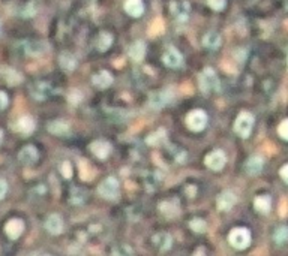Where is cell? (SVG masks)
<instances>
[{
	"label": "cell",
	"instance_id": "6da1fadb",
	"mask_svg": "<svg viewBox=\"0 0 288 256\" xmlns=\"http://www.w3.org/2000/svg\"><path fill=\"white\" fill-rule=\"evenodd\" d=\"M200 89L206 95L219 90V79H218L213 69L207 67L201 72V75H200Z\"/></svg>",
	"mask_w": 288,
	"mask_h": 256
},
{
	"label": "cell",
	"instance_id": "7a4b0ae2",
	"mask_svg": "<svg viewBox=\"0 0 288 256\" xmlns=\"http://www.w3.org/2000/svg\"><path fill=\"white\" fill-rule=\"evenodd\" d=\"M228 241L234 249L243 250L251 243V234L246 228H234L228 235Z\"/></svg>",
	"mask_w": 288,
	"mask_h": 256
},
{
	"label": "cell",
	"instance_id": "3957f363",
	"mask_svg": "<svg viewBox=\"0 0 288 256\" xmlns=\"http://www.w3.org/2000/svg\"><path fill=\"white\" fill-rule=\"evenodd\" d=\"M252 126H254V116L243 111L239 114V117L236 119V123H234V130L237 135H240L242 138H248L251 130H252Z\"/></svg>",
	"mask_w": 288,
	"mask_h": 256
},
{
	"label": "cell",
	"instance_id": "277c9868",
	"mask_svg": "<svg viewBox=\"0 0 288 256\" xmlns=\"http://www.w3.org/2000/svg\"><path fill=\"white\" fill-rule=\"evenodd\" d=\"M186 125L191 130L200 132L207 126V114L201 110H194L191 111L186 117Z\"/></svg>",
	"mask_w": 288,
	"mask_h": 256
},
{
	"label": "cell",
	"instance_id": "5b68a950",
	"mask_svg": "<svg viewBox=\"0 0 288 256\" xmlns=\"http://www.w3.org/2000/svg\"><path fill=\"white\" fill-rule=\"evenodd\" d=\"M98 192L105 199H114L119 193V182L114 177H108L99 185Z\"/></svg>",
	"mask_w": 288,
	"mask_h": 256
},
{
	"label": "cell",
	"instance_id": "8992f818",
	"mask_svg": "<svg viewBox=\"0 0 288 256\" xmlns=\"http://www.w3.org/2000/svg\"><path fill=\"white\" fill-rule=\"evenodd\" d=\"M204 162H206V165H207L210 169H213V171H221V169L225 166L227 157H225V154H224L221 150H215V151H212V153H209V154L206 156Z\"/></svg>",
	"mask_w": 288,
	"mask_h": 256
},
{
	"label": "cell",
	"instance_id": "52a82bcc",
	"mask_svg": "<svg viewBox=\"0 0 288 256\" xmlns=\"http://www.w3.org/2000/svg\"><path fill=\"white\" fill-rule=\"evenodd\" d=\"M171 98H173V95H171V92H168V90L156 92V93H152V95H150L149 104H150V107H153V108H162V107H165L167 104H170Z\"/></svg>",
	"mask_w": 288,
	"mask_h": 256
},
{
	"label": "cell",
	"instance_id": "ba28073f",
	"mask_svg": "<svg viewBox=\"0 0 288 256\" xmlns=\"http://www.w3.org/2000/svg\"><path fill=\"white\" fill-rule=\"evenodd\" d=\"M189 11H191V8L185 0H177V2L171 3V12L174 14V17L179 21H186L189 17Z\"/></svg>",
	"mask_w": 288,
	"mask_h": 256
},
{
	"label": "cell",
	"instance_id": "9c48e42d",
	"mask_svg": "<svg viewBox=\"0 0 288 256\" xmlns=\"http://www.w3.org/2000/svg\"><path fill=\"white\" fill-rule=\"evenodd\" d=\"M90 150L98 159H107L108 154L111 153V145L107 141H95L92 142Z\"/></svg>",
	"mask_w": 288,
	"mask_h": 256
},
{
	"label": "cell",
	"instance_id": "30bf717a",
	"mask_svg": "<svg viewBox=\"0 0 288 256\" xmlns=\"http://www.w3.org/2000/svg\"><path fill=\"white\" fill-rule=\"evenodd\" d=\"M162 60H164V63L168 67H179L183 63V57H182V54L176 48H168L167 53L164 54Z\"/></svg>",
	"mask_w": 288,
	"mask_h": 256
},
{
	"label": "cell",
	"instance_id": "8fae6325",
	"mask_svg": "<svg viewBox=\"0 0 288 256\" xmlns=\"http://www.w3.org/2000/svg\"><path fill=\"white\" fill-rule=\"evenodd\" d=\"M45 229L51 235H57L63 231V220L59 214H51L45 220Z\"/></svg>",
	"mask_w": 288,
	"mask_h": 256
},
{
	"label": "cell",
	"instance_id": "7c38bea8",
	"mask_svg": "<svg viewBox=\"0 0 288 256\" xmlns=\"http://www.w3.org/2000/svg\"><path fill=\"white\" fill-rule=\"evenodd\" d=\"M93 85H96L98 89H107L108 85L113 84V76L108 70H101L98 73H95L92 78Z\"/></svg>",
	"mask_w": 288,
	"mask_h": 256
},
{
	"label": "cell",
	"instance_id": "4fadbf2b",
	"mask_svg": "<svg viewBox=\"0 0 288 256\" xmlns=\"http://www.w3.org/2000/svg\"><path fill=\"white\" fill-rule=\"evenodd\" d=\"M23 229H24V223H23V220H20V219H12V220H9V222L6 223V226H5V231H6L8 237L12 238V240L18 238V237L21 235Z\"/></svg>",
	"mask_w": 288,
	"mask_h": 256
},
{
	"label": "cell",
	"instance_id": "5bb4252c",
	"mask_svg": "<svg viewBox=\"0 0 288 256\" xmlns=\"http://www.w3.org/2000/svg\"><path fill=\"white\" fill-rule=\"evenodd\" d=\"M234 204H236V195L230 191H225L218 196V207L222 211L231 210Z\"/></svg>",
	"mask_w": 288,
	"mask_h": 256
},
{
	"label": "cell",
	"instance_id": "9a60e30c",
	"mask_svg": "<svg viewBox=\"0 0 288 256\" xmlns=\"http://www.w3.org/2000/svg\"><path fill=\"white\" fill-rule=\"evenodd\" d=\"M153 244H155L156 249L165 252V250H168V249L171 247L173 238H171V235L167 234V232H158L156 235H153Z\"/></svg>",
	"mask_w": 288,
	"mask_h": 256
},
{
	"label": "cell",
	"instance_id": "2e32d148",
	"mask_svg": "<svg viewBox=\"0 0 288 256\" xmlns=\"http://www.w3.org/2000/svg\"><path fill=\"white\" fill-rule=\"evenodd\" d=\"M125 11L131 15V17H141L144 12V6H143V0H126L125 2Z\"/></svg>",
	"mask_w": 288,
	"mask_h": 256
},
{
	"label": "cell",
	"instance_id": "e0dca14e",
	"mask_svg": "<svg viewBox=\"0 0 288 256\" xmlns=\"http://www.w3.org/2000/svg\"><path fill=\"white\" fill-rule=\"evenodd\" d=\"M263 166H264V160H263V157H260V156H252V157L246 162L245 169H246V173H248V174H251V176H257V174H260V173H261Z\"/></svg>",
	"mask_w": 288,
	"mask_h": 256
},
{
	"label": "cell",
	"instance_id": "ac0fdd59",
	"mask_svg": "<svg viewBox=\"0 0 288 256\" xmlns=\"http://www.w3.org/2000/svg\"><path fill=\"white\" fill-rule=\"evenodd\" d=\"M18 159H20V162L24 163V165H32V163H35V162L38 160V151H36L35 147L27 145V147H24V148L20 151Z\"/></svg>",
	"mask_w": 288,
	"mask_h": 256
},
{
	"label": "cell",
	"instance_id": "d6986e66",
	"mask_svg": "<svg viewBox=\"0 0 288 256\" xmlns=\"http://www.w3.org/2000/svg\"><path fill=\"white\" fill-rule=\"evenodd\" d=\"M144 54H146V44L143 41H137L131 45L129 48V56L132 60L135 62H141L144 59Z\"/></svg>",
	"mask_w": 288,
	"mask_h": 256
},
{
	"label": "cell",
	"instance_id": "ffe728a7",
	"mask_svg": "<svg viewBox=\"0 0 288 256\" xmlns=\"http://www.w3.org/2000/svg\"><path fill=\"white\" fill-rule=\"evenodd\" d=\"M254 207L258 213H263V214H267L270 211V207H272V199L270 196L267 195H260L255 198L254 201Z\"/></svg>",
	"mask_w": 288,
	"mask_h": 256
},
{
	"label": "cell",
	"instance_id": "44dd1931",
	"mask_svg": "<svg viewBox=\"0 0 288 256\" xmlns=\"http://www.w3.org/2000/svg\"><path fill=\"white\" fill-rule=\"evenodd\" d=\"M53 92L51 89V85L47 84V82H38L35 84V87H33V96L36 99H45L47 96H50Z\"/></svg>",
	"mask_w": 288,
	"mask_h": 256
},
{
	"label": "cell",
	"instance_id": "7402d4cb",
	"mask_svg": "<svg viewBox=\"0 0 288 256\" xmlns=\"http://www.w3.org/2000/svg\"><path fill=\"white\" fill-rule=\"evenodd\" d=\"M203 45L207 47V48H212V50L218 48V47L221 45V35L216 33V32H213V30L209 32V33H206L204 38H203Z\"/></svg>",
	"mask_w": 288,
	"mask_h": 256
},
{
	"label": "cell",
	"instance_id": "603a6c76",
	"mask_svg": "<svg viewBox=\"0 0 288 256\" xmlns=\"http://www.w3.org/2000/svg\"><path fill=\"white\" fill-rule=\"evenodd\" d=\"M17 129H18L21 133H24V135L32 133L33 129H35V122H33V119L29 117V116L21 117V119L18 120V123H17Z\"/></svg>",
	"mask_w": 288,
	"mask_h": 256
},
{
	"label": "cell",
	"instance_id": "cb8c5ba5",
	"mask_svg": "<svg viewBox=\"0 0 288 256\" xmlns=\"http://www.w3.org/2000/svg\"><path fill=\"white\" fill-rule=\"evenodd\" d=\"M113 44V36L107 32H102L99 33L98 39H96V48H98L99 51H107Z\"/></svg>",
	"mask_w": 288,
	"mask_h": 256
},
{
	"label": "cell",
	"instance_id": "d4e9b609",
	"mask_svg": "<svg viewBox=\"0 0 288 256\" xmlns=\"http://www.w3.org/2000/svg\"><path fill=\"white\" fill-rule=\"evenodd\" d=\"M59 62H60L62 67L66 69V70H72V69L77 67V59H75L71 53H63V54L60 56Z\"/></svg>",
	"mask_w": 288,
	"mask_h": 256
},
{
	"label": "cell",
	"instance_id": "484cf974",
	"mask_svg": "<svg viewBox=\"0 0 288 256\" xmlns=\"http://www.w3.org/2000/svg\"><path fill=\"white\" fill-rule=\"evenodd\" d=\"M159 208H161V211H162L165 216H168V217H174V216L179 213V205H177L174 201H165V202H162V204L159 205Z\"/></svg>",
	"mask_w": 288,
	"mask_h": 256
},
{
	"label": "cell",
	"instance_id": "4316f807",
	"mask_svg": "<svg viewBox=\"0 0 288 256\" xmlns=\"http://www.w3.org/2000/svg\"><path fill=\"white\" fill-rule=\"evenodd\" d=\"M47 50V45L44 42H30L26 45V51L29 56H41Z\"/></svg>",
	"mask_w": 288,
	"mask_h": 256
},
{
	"label": "cell",
	"instance_id": "83f0119b",
	"mask_svg": "<svg viewBox=\"0 0 288 256\" xmlns=\"http://www.w3.org/2000/svg\"><path fill=\"white\" fill-rule=\"evenodd\" d=\"M48 130L56 135H63V133H68L69 128L65 122H53L51 125H48Z\"/></svg>",
	"mask_w": 288,
	"mask_h": 256
},
{
	"label": "cell",
	"instance_id": "f1b7e54d",
	"mask_svg": "<svg viewBox=\"0 0 288 256\" xmlns=\"http://www.w3.org/2000/svg\"><path fill=\"white\" fill-rule=\"evenodd\" d=\"M273 238H275V241H276V243H279V244L285 243V241L288 240V228L281 226V228L275 232Z\"/></svg>",
	"mask_w": 288,
	"mask_h": 256
},
{
	"label": "cell",
	"instance_id": "f546056e",
	"mask_svg": "<svg viewBox=\"0 0 288 256\" xmlns=\"http://www.w3.org/2000/svg\"><path fill=\"white\" fill-rule=\"evenodd\" d=\"M189 226H191L192 231L197 232V234H201V232L206 231V223H204L203 219H194V220L189 223Z\"/></svg>",
	"mask_w": 288,
	"mask_h": 256
},
{
	"label": "cell",
	"instance_id": "4dcf8cb0",
	"mask_svg": "<svg viewBox=\"0 0 288 256\" xmlns=\"http://www.w3.org/2000/svg\"><path fill=\"white\" fill-rule=\"evenodd\" d=\"M278 133H279V136H281L282 139L288 141V119H285V120L279 125Z\"/></svg>",
	"mask_w": 288,
	"mask_h": 256
},
{
	"label": "cell",
	"instance_id": "1f68e13d",
	"mask_svg": "<svg viewBox=\"0 0 288 256\" xmlns=\"http://www.w3.org/2000/svg\"><path fill=\"white\" fill-rule=\"evenodd\" d=\"M207 3H209V6H210L212 9L221 11V9H224V6H225V0H207Z\"/></svg>",
	"mask_w": 288,
	"mask_h": 256
},
{
	"label": "cell",
	"instance_id": "d6a6232c",
	"mask_svg": "<svg viewBox=\"0 0 288 256\" xmlns=\"http://www.w3.org/2000/svg\"><path fill=\"white\" fill-rule=\"evenodd\" d=\"M60 169H62L63 177H66V179H71V177H72V168H71V163H69L68 160L62 163Z\"/></svg>",
	"mask_w": 288,
	"mask_h": 256
},
{
	"label": "cell",
	"instance_id": "836d02e7",
	"mask_svg": "<svg viewBox=\"0 0 288 256\" xmlns=\"http://www.w3.org/2000/svg\"><path fill=\"white\" fill-rule=\"evenodd\" d=\"M162 132H164V130H158L156 133H152V135L147 138V142H149V144H159L161 141H164L165 138H164V136H159Z\"/></svg>",
	"mask_w": 288,
	"mask_h": 256
},
{
	"label": "cell",
	"instance_id": "e575fe53",
	"mask_svg": "<svg viewBox=\"0 0 288 256\" xmlns=\"http://www.w3.org/2000/svg\"><path fill=\"white\" fill-rule=\"evenodd\" d=\"M6 191H8V185H6V182L0 179V199H3V198H5Z\"/></svg>",
	"mask_w": 288,
	"mask_h": 256
},
{
	"label": "cell",
	"instance_id": "d590c367",
	"mask_svg": "<svg viewBox=\"0 0 288 256\" xmlns=\"http://www.w3.org/2000/svg\"><path fill=\"white\" fill-rule=\"evenodd\" d=\"M8 105V96L5 92H0V110H3Z\"/></svg>",
	"mask_w": 288,
	"mask_h": 256
},
{
	"label": "cell",
	"instance_id": "8d00e7d4",
	"mask_svg": "<svg viewBox=\"0 0 288 256\" xmlns=\"http://www.w3.org/2000/svg\"><path fill=\"white\" fill-rule=\"evenodd\" d=\"M281 177H282V180L288 185V163L281 168Z\"/></svg>",
	"mask_w": 288,
	"mask_h": 256
},
{
	"label": "cell",
	"instance_id": "74e56055",
	"mask_svg": "<svg viewBox=\"0 0 288 256\" xmlns=\"http://www.w3.org/2000/svg\"><path fill=\"white\" fill-rule=\"evenodd\" d=\"M2 136H3V132L0 130V142H2Z\"/></svg>",
	"mask_w": 288,
	"mask_h": 256
}]
</instances>
